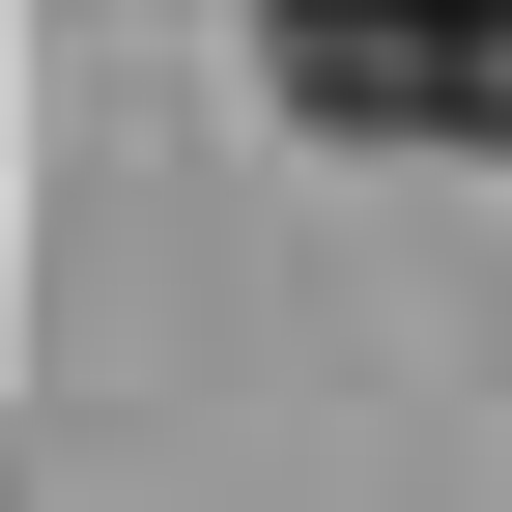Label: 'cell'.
I'll use <instances>...</instances> for the list:
<instances>
[{
	"label": "cell",
	"mask_w": 512,
	"mask_h": 512,
	"mask_svg": "<svg viewBox=\"0 0 512 512\" xmlns=\"http://www.w3.org/2000/svg\"><path fill=\"white\" fill-rule=\"evenodd\" d=\"M256 86L313 143H512V0H256Z\"/></svg>",
	"instance_id": "6da1fadb"
}]
</instances>
